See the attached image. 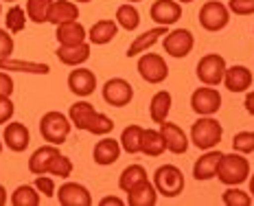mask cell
<instances>
[{
	"mask_svg": "<svg viewBox=\"0 0 254 206\" xmlns=\"http://www.w3.org/2000/svg\"><path fill=\"white\" fill-rule=\"evenodd\" d=\"M250 178V160L246 154L232 151V154H224L217 167V180L226 187H239V184L248 182Z\"/></svg>",
	"mask_w": 254,
	"mask_h": 206,
	"instance_id": "1",
	"label": "cell"
},
{
	"mask_svg": "<svg viewBox=\"0 0 254 206\" xmlns=\"http://www.w3.org/2000/svg\"><path fill=\"white\" fill-rule=\"evenodd\" d=\"M224 138V128L215 116H199L193 125H190V142L197 149H215Z\"/></svg>",
	"mask_w": 254,
	"mask_h": 206,
	"instance_id": "2",
	"label": "cell"
},
{
	"mask_svg": "<svg viewBox=\"0 0 254 206\" xmlns=\"http://www.w3.org/2000/svg\"><path fill=\"white\" fill-rule=\"evenodd\" d=\"M70 130H72L70 119H68L66 114L57 112V110L46 112L40 119V134H42V138L46 142H51V145H57V147L64 145L68 134H70Z\"/></svg>",
	"mask_w": 254,
	"mask_h": 206,
	"instance_id": "3",
	"label": "cell"
},
{
	"mask_svg": "<svg viewBox=\"0 0 254 206\" xmlns=\"http://www.w3.org/2000/svg\"><path fill=\"white\" fill-rule=\"evenodd\" d=\"M153 187L162 198H176L184 191V173L176 165H162L153 173Z\"/></svg>",
	"mask_w": 254,
	"mask_h": 206,
	"instance_id": "4",
	"label": "cell"
},
{
	"mask_svg": "<svg viewBox=\"0 0 254 206\" xmlns=\"http://www.w3.org/2000/svg\"><path fill=\"white\" fill-rule=\"evenodd\" d=\"M226 60L217 53H208L195 66V75L204 83V86H213L217 88L219 83H224V75H226Z\"/></svg>",
	"mask_w": 254,
	"mask_h": 206,
	"instance_id": "5",
	"label": "cell"
},
{
	"mask_svg": "<svg viewBox=\"0 0 254 206\" xmlns=\"http://www.w3.org/2000/svg\"><path fill=\"white\" fill-rule=\"evenodd\" d=\"M202 29L210 31V33H217V31H224L230 22V9L228 4L219 2V0H208L206 4H202L197 15Z\"/></svg>",
	"mask_w": 254,
	"mask_h": 206,
	"instance_id": "6",
	"label": "cell"
},
{
	"mask_svg": "<svg viewBox=\"0 0 254 206\" xmlns=\"http://www.w3.org/2000/svg\"><path fill=\"white\" fill-rule=\"evenodd\" d=\"M138 75L142 77V81L151 83H162L169 77V66L165 62V57L158 55V53H142L138 55Z\"/></svg>",
	"mask_w": 254,
	"mask_h": 206,
	"instance_id": "7",
	"label": "cell"
},
{
	"mask_svg": "<svg viewBox=\"0 0 254 206\" xmlns=\"http://www.w3.org/2000/svg\"><path fill=\"white\" fill-rule=\"evenodd\" d=\"M101 94H103V101L108 105H112V108H125L134 99V88H131V83L127 79L112 77L103 83Z\"/></svg>",
	"mask_w": 254,
	"mask_h": 206,
	"instance_id": "8",
	"label": "cell"
},
{
	"mask_svg": "<svg viewBox=\"0 0 254 206\" xmlns=\"http://www.w3.org/2000/svg\"><path fill=\"white\" fill-rule=\"evenodd\" d=\"M190 108L199 116H215L221 108V94L213 86H202L190 94Z\"/></svg>",
	"mask_w": 254,
	"mask_h": 206,
	"instance_id": "9",
	"label": "cell"
},
{
	"mask_svg": "<svg viewBox=\"0 0 254 206\" xmlns=\"http://www.w3.org/2000/svg\"><path fill=\"white\" fill-rule=\"evenodd\" d=\"M193 46H195V38L189 29H173L162 38V49L171 57H176V60L187 57L193 51Z\"/></svg>",
	"mask_w": 254,
	"mask_h": 206,
	"instance_id": "10",
	"label": "cell"
},
{
	"mask_svg": "<svg viewBox=\"0 0 254 206\" xmlns=\"http://www.w3.org/2000/svg\"><path fill=\"white\" fill-rule=\"evenodd\" d=\"M149 18L158 26H171L182 18V4L176 0H156L149 9Z\"/></svg>",
	"mask_w": 254,
	"mask_h": 206,
	"instance_id": "11",
	"label": "cell"
},
{
	"mask_svg": "<svg viewBox=\"0 0 254 206\" xmlns=\"http://www.w3.org/2000/svg\"><path fill=\"white\" fill-rule=\"evenodd\" d=\"M68 90L72 94H77V97H90V94L97 90V75L90 68L77 66L68 75Z\"/></svg>",
	"mask_w": 254,
	"mask_h": 206,
	"instance_id": "12",
	"label": "cell"
},
{
	"mask_svg": "<svg viewBox=\"0 0 254 206\" xmlns=\"http://www.w3.org/2000/svg\"><path fill=\"white\" fill-rule=\"evenodd\" d=\"M57 202L62 206H90L92 204V195L83 184L79 182H64L57 189Z\"/></svg>",
	"mask_w": 254,
	"mask_h": 206,
	"instance_id": "13",
	"label": "cell"
},
{
	"mask_svg": "<svg viewBox=\"0 0 254 206\" xmlns=\"http://www.w3.org/2000/svg\"><path fill=\"white\" fill-rule=\"evenodd\" d=\"M167 33H169V26H153V29H147L142 35H136L134 42L127 46L125 55L127 57H138V55H142V53H147L151 46H156Z\"/></svg>",
	"mask_w": 254,
	"mask_h": 206,
	"instance_id": "14",
	"label": "cell"
},
{
	"mask_svg": "<svg viewBox=\"0 0 254 206\" xmlns=\"http://www.w3.org/2000/svg\"><path fill=\"white\" fill-rule=\"evenodd\" d=\"M4 147L7 149L15 151V154H20V151H26V147H29L31 142V132L26 125L18 123V121H9L7 125H4Z\"/></svg>",
	"mask_w": 254,
	"mask_h": 206,
	"instance_id": "15",
	"label": "cell"
},
{
	"mask_svg": "<svg viewBox=\"0 0 254 206\" xmlns=\"http://www.w3.org/2000/svg\"><path fill=\"white\" fill-rule=\"evenodd\" d=\"M160 134H162V138H165L167 151H171V154H176V156L187 154V149H189V136L184 134V130L180 128V125L165 121V123H160Z\"/></svg>",
	"mask_w": 254,
	"mask_h": 206,
	"instance_id": "16",
	"label": "cell"
},
{
	"mask_svg": "<svg viewBox=\"0 0 254 206\" xmlns=\"http://www.w3.org/2000/svg\"><path fill=\"white\" fill-rule=\"evenodd\" d=\"M224 156V151L217 149H206L202 156L197 158V162L193 165V178L199 182H206L210 178L217 176V167H219V160Z\"/></svg>",
	"mask_w": 254,
	"mask_h": 206,
	"instance_id": "17",
	"label": "cell"
},
{
	"mask_svg": "<svg viewBox=\"0 0 254 206\" xmlns=\"http://www.w3.org/2000/svg\"><path fill=\"white\" fill-rule=\"evenodd\" d=\"M119 156H121V142L114 140L112 136H103L92 149V160L97 162L99 167L114 165V162L119 160Z\"/></svg>",
	"mask_w": 254,
	"mask_h": 206,
	"instance_id": "18",
	"label": "cell"
},
{
	"mask_svg": "<svg viewBox=\"0 0 254 206\" xmlns=\"http://www.w3.org/2000/svg\"><path fill=\"white\" fill-rule=\"evenodd\" d=\"M254 77L250 72V68L237 64V66H230L226 68V75H224V86L228 88L230 92H246L248 88L252 86Z\"/></svg>",
	"mask_w": 254,
	"mask_h": 206,
	"instance_id": "19",
	"label": "cell"
},
{
	"mask_svg": "<svg viewBox=\"0 0 254 206\" xmlns=\"http://www.w3.org/2000/svg\"><path fill=\"white\" fill-rule=\"evenodd\" d=\"M62 151L57 149V145H51V142H46V145H42L40 149H35L33 154L29 158V171L33 173V176H42V173H49V167L53 162V158L60 156Z\"/></svg>",
	"mask_w": 254,
	"mask_h": 206,
	"instance_id": "20",
	"label": "cell"
},
{
	"mask_svg": "<svg viewBox=\"0 0 254 206\" xmlns=\"http://www.w3.org/2000/svg\"><path fill=\"white\" fill-rule=\"evenodd\" d=\"M119 29L121 26L116 24V20H97L88 31V42L94 46H103V44H110L116 35H119Z\"/></svg>",
	"mask_w": 254,
	"mask_h": 206,
	"instance_id": "21",
	"label": "cell"
},
{
	"mask_svg": "<svg viewBox=\"0 0 254 206\" xmlns=\"http://www.w3.org/2000/svg\"><path fill=\"white\" fill-rule=\"evenodd\" d=\"M55 38L60 46H77V44L88 42V33H86V26L79 22V20H75V22H66V24L57 26Z\"/></svg>",
	"mask_w": 254,
	"mask_h": 206,
	"instance_id": "22",
	"label": "cell"
},
{
	"mask_svg": "<svg viewBox=\"0 0 254 206\" xmlns=\"http://www.w3.org/2000/svg\"><path fill=\"white\" fill-rule=\"evenodd\" d=\"M57 60L66 66H81L90 60V42H83V44H77V46H57Z\"/></svg>",
	"mask_w": 254,
	"mask_h": 206,
	"instance_id": "23",
	"label": "cell"
},
{
	"mask_svg": "<svg viewBox=\"0 0 254 206\" xmlns=\"http://www.w3.org/2000/svg\"><path fill=\"white\" fill-rule=\"evenodd\" d=\"M0 70L29 72V75H49L51 66L44 64V62H29V60H13V57H7V60H0Z\"/></svg>",
	"mask_w": 254,
	"mask_h": 206,
	"instance_id": "24",
	"label": "cell"
},
{
	"mask_svg": "<svg viewBox=\"0 0 254 206\" xmlns=\"http://www.w3.org/2000/svg\"><path fill=\"white\" fill-rule=\"evenodd\" d=\"M79 18V7L72 0H53V7L49 13V22L60 26L66 22H75Z\"/></svg>",
	"mask_w": 254,
	"mask_h": 206,
	"instance_id": "25",
	"label": "cell"
},
{
	"mask_svg": "<svg viewBox=\"0 0 254 206\" xmlns=\"http://www.w3.org/2000/svg\"><path fill=\"white\" fill-rule=\"evenodd\" d=\"M156 202H158V191L149 180H142L134 189L127 191V204L129 206H156Z\"/></svg>",
	"mask_w": 254,
	"mask_h": 206,
	"instance_id": "26",
	"label": "cell"
},
{
	"mask_svg": "<svg viewBox=\"0 0 254 206\" xmlns=\"http://www.w3.org/2000/svg\"><path fill=\"white\" fill-rule=\"evenodd\" d=\"M171 105H173L171 92L160 90V92L153 94L151 101H149V116H151L153 123H158V125L165 123L169 119V112H171Z\"/></svg>",
	"mask_w": 254,
	"mask_h": 206,
	"instance_id": "27",
	"label": "cell"
},
{
	"mask_svg": "<svg viewBox=\"0 0 254 206\" xmlns=\"http://www.w3.org/2000/svg\"><path fill=\"white\" fill-rule=\"evenodd\" d=\"M140 151L149 158H158L167 151V145H165V138H162L160 130H145L142 132V145H140Z\"/></svg>",
	"mask_w": 254,
	"mask_h": 206,
	"instance_id": "28",
	"label": "cell"
},
{
	"mask_svg": "<svg viewBox=\"0 0 254 206\" xmlns=\"http://www.w3.org/2000/svg\"><path fill=\"white\" fill-rule=\"evenodd\" d=\"M94 112H97V110H94L92 103H88V101H77V103L70 105V110H68V119H70V123L75 125V130L86 132L88 121L92 119Z\"/></svg>",
	"mask_w": 254,
	"mask_h": 206,
	"instance_id": "29",
	"label": "cell"
},
{
	"mask_svg": "<svg viewBox=\"0 0 254 206\" xmlns=\"http://www.w3.org/2000/svg\"><path fill=\"white\" fill-rule=\"evenodd\" d=\"M142 132L145 128H140V125H127L123 130V134H121V149L127 151V154H140V145H142Z\"/></svg>",
	"mask_w": 254,
	"mask_h": 206,
	"instance_id": "30",
	"label": "cell"
},
{
	"mask_svg": "<svg viewBox=\"0 0 254 206\" xmlns=\"http://www.w3.org/2000/svg\"><path fill=\"white\" fill-rule=\"evenodd\" d=\"M114 20H116V24H119L121 29H125V31H136L140 26V13L131 2L121 4V7L116 9Z\"/></svg>",
	"mask_w": 254,
	"mask_h": 206,
	"instance_id": "31",
	"label": "cell"
},
{
	"mask_svg": "<svg viewBox=\"0 0 254 206\" xmlns=\"http://www.w3.org/2000/svg\"><path fill=\"white\" fill-rule=\"evenodd\" d=\"M142 180H147L145 167H142V165H129V167L123 169V173H121V178H119V189L127 193L129 189H134L136 184L142 182Z\"/></svg>",
	"mask_w": 254,
	"mask_h": 206,
	"instance_id": "32",
	"label": "cell"
},
{
	"mask_svg": "<svg viewBox=\"0 0 254 206\" xmlns=\"http://www.w3.org/2000/svg\"><path fill=\"white\" fill-rule=\"evenodd\" d=\"M53 7V0H26V15L31 22L35 24H44L49 22V13Z\"/></svg>",
	"mask_w": 254,
	"mask_h": 206,
	"instance_id": "33",
	"label": "cell"
},
{
	"mask_svg": "<svg viewBox=\"0 0 254 206\" xmlns=\"http://www.w3.org/2000/svg\"><path fill=\"white\" fill-rule=\"evenodd\" d=\"M26 20H29L26 9H22L20 4H13V7H9V11L4 13V29H7L9 33H22L26 26Z\"/></svg>",
	"mask_w": 254,
	"mask_h": 206,
	"instance_id": "34",
	"label": "cell"
},
{
	"mask_svg": "<svg viewBox=\"0 0 254 206\" xmlns=\"http://www.w3.org/2000/svg\"><path fill=\"white\" fill-rule=\"evenodd\" d=\"M13 206H40V191L33 184H22L11 193Z\"/></svg>",
	"mask_w": 254,
	"mask_h": 206,
	"instance_id": "35",
	"label": "cell"
},
{
	"mask_svg": "<svg viewBox=\"0 0 254 206\" xmlns=\"http://www.w3.org/2000/svg\"><path fill=\"white\" fill-rule=\"evenodd\" d=\"M112 130H114V121L108 114H101V112H94L86 128V132H90L92 136H108L112 134Z\"/></svg>",
	"mask_w": 254,
	"mask_h": 206,
	"instance_id": "36",
	"label": "cell"
},
{
	"mask_svg": "<svg viewBox=\"0 0 254 206\" xmlns=\"http://www.w3.org/2000/svg\"><path fill=\"white\" fill-rule=\"evenodd\" d=\"M221 202L226 206H250L252 204V195L246 193L239 187H228L221 195Z\"/></svg>",
	"mask_w": 254,
	"mask_h": 206,
	"instance_id": "37",
	"label": "cell"
},
{
	"mask_svg": "<svg viewBox=\"0 0 254 206\" xmlns=\"http://www.w3.org/2000/svg\"><path fill=\"white\" fill-rule=\"evenodd\" d=\"M232 149L239 151V154H246V156L254 154V132L252 130L237 132V134L232 136Z\"/></svg>",
	"mask_w": 254,
	"mask_h": 206,
	"instance_id": "38",
	"label": "cell"
},
{
	"mask_svg": "<svg viewBox=\"0 0 254 206\" xmlns=\"http://www.w3.org/2000/svg\"><path fill=\"white\" fill-rule=\"evenodd\" d=\"M49 173L51 176H57V178H70V173H72V160L68 156H55L53 158V162H51V167H49Z\"/></svg>",
	"mask_w": 254,
	"mask_h": 206,
	"instance_id": "39",
	"label": "cell"
},
{
	"mask_svg": "<svg viewBox=\"0 0 254 206\" xmlns=\"http://www.w3.org/2000/svg\"><path fill=\"white\" fill-rule=\"evenodd\" d=\"M35 189L40 191V195H44V198H55V178L53 176H46V173H42V176H35Z\"/></svg>",
	"mask_w": 254,
	"mask_h": 206,
	"instance_id": "40",
	"label": "cell"
},
{
	"mask_svg": "<svg viewBox=\"0 0 254 206\" xmlns=\"http://www.w3.org/2000/svg\"><path fill=\"white\" fill-rule=\"evenodd\" d=\"M228 9L235 15H254V0H228Z\"/></svg>",
	"mask_w": 254,
	"mask_h": 206,
	"instance_id": "41",
	"label": "cell"
},
{
	"mask_svg": "<svg viewBox=\"0 0 254 206\" xmlns=\"http://www.w3.org/2000/svg\"><path fill=\"white\" fill-rule=\"evenodd\" d=\"M15 114V105L11 101V97H0V125L9 123Z\"/></svg>",
	"mask_w": 254,
	"mask_h": 206,
	"instance_id": "42",
	"label": "cell"
},
{
	"mask_svg": "<svg viewBox=\"0 0 254 206\" xmlns=\"http://www.w3.org/2000/svg\"><path fill=\"white\" fill-rule=\"evenodd\" d=\"M13 55V38L7 29H0V60H7Z\"/></svg>",
	"mask_w": 254,
	"mask_h": 206,
	"instance_id": "43",
	"label": "cell"
},
{
	"mask_svg": "<svg viewBox=\"0 0 254 206\" xmlns=\"http://www.w3.org/2000/svg\"><path fill=\"white\" fill-rule=\"evenodd\" d=\"M13 90H15L13 77L7 70H0V97H11Z\"/></svg>",
	"mask_w": 254,
	"mask_h": 206,
	"instance_id": "44",
	"label": "cell"
},
{
	"mask_svg": "<svg viewBox=\"0 0 254 206\" xmlns=\"http://www.w3.org/2000/svg\"><path fill=\"white\" fill-rule=\"evenodd\" d=\"M101 206H123L125 204V200H121V198H116V195H105V198H101V202H99Z\"/></svg>",
	"mask_w": 254,
	"mask_h": 206,
	"instance_id": "45",
	"label": "cell"
},
{
	"mask_svg": "<svg viewBox=\"0 0 254 206\" xmlns=\"http://www.w3.org/2000/svg\"><path fill=\"white\" fill-rule=\"evenodd\" d=\"M246 110H248V114L254 116V90L246 94Z\"/></svg>",
	"mask_w": 254,
	"mask_h": 206,
	"instance_id": "46",
	"label": "cell"
},
{
	"mask_svg": "<svg viewBox=\"0 0 254 206\" xmlns=\"http://www.w3.org/2000/svg\"><path fill=\"white\" fill-rule=\"evenodd\" d=\"M7 204V191H4V187L0 184V206Z\"/></svg>",
	"mask_w": 254,
	"mask_h": 206,
	"instance_id": "47",
	"label": "cell"
},
{
	"mask_svg": "<svg viewBox=\"0 0 254 206\" xmlns=\"http://www.w3.org/2000/svg\"><path fill=\"white\" fill-rule=\"evenodd\" d=\"M248 180H250V195H252V200H254V173L248 178Z\"/></svg>",
	"mask_w": 254,
	"mask_h": 206,
	"instance_id": "48",
	"label": "cell"
},
{
	"mask_svg": "<svg viewBox=\"0 0 254 206\" xmlns=\"http://www.w3.org/2000/svg\"><path fill=\"white\" fill-rule=\"evenodd\" d=\"M72 2H92V0H72Z\"/></svg>",
	"mask_w": 254,
	"mask_h": 206,
	"instance_id": "49",
	"label": "cell"
},
{
	"mask_svg": "<svg viewBox=\"0 0 254 206\" xmlns=\"http://www.w3.org/2000/svg\"><path fill=\"white\" fill-rule=\"evenodd\" d=\"M176 2H180V4H182V2H193V0H176Z\"/></svg>",
	"mask_w": 254,
	"mask_h": 206,
	"instance_id": "50",
	"label": "cell"
},
{
	"mask_svg": "<svg viewBox=\"0 0 254 206\" xmlns=\"http://www.w3.org/2000/svg\"><path fill=\"white\" fill-rule=\"evenodd\" d=\"M127 2H131V4H134V2H140V0H127Z\"/></svg>",
	"mask_w": 254,
	"mask_h": 206,
	"instance_id": "51",
	"label": "cell"
},
{
	"mask_svg": "<svg viewBox=\"0 0 254 206\" xmlns=\"http://www.w3.org/2000/svg\"><path fill=\"white\" fill-rule=\"evenodd\" d=\"M0 154H2V140H0Z\"/></svg>",
	"mask_w": 254,
	"mask_h": 206,
	"instance_id": "52",
	"label": "cell"
},
{
	"mask_svg": "<svg viewBox=\"0 0 254 206\" xmlns=\"http://www.w3.org/2000/svg\"><path fill=\"white\" fill-rule=\"evenodd\" d=\"M4 2H15V0H4Z\"/></svg>",
	"mask_w": 254,
	"mask_h": 206,
	"instance_id": "53",
	"label": "cell"
},
{
	"mask_svg": "<svg viewBox=\"0 0 254 206\" xmlns=\"http://www.w3.org/2000/svg\"><path fill=\"white\" fill-rule=\"evenodd\" d=\"M0 13H2V4H0Z\"/></svg>",
	"mask_w": 254,
	"mask_h": 206,
	"instance_id": "54",
	"label": "cell"
}]
</instances>
